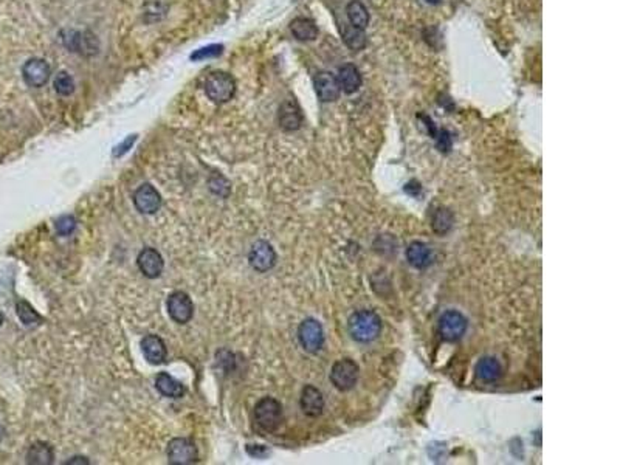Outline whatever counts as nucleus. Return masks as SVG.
<instances>
[{
  "label": "nucleus",
  "mask_w": 620,
  "mask_h": 465,
  "mask_svg": "<svg viewBox=\"0 0 620 465\" xmlns=\"http://www.w3.org/2000/svg\"><path fill=\"white\" fill-rule=\"evenodd\" d=\"M351 337L358 343H371L382 333V320L373 310H358L348 321Z\"/></svg>",
  "instance_id": "nucleus-1"
},
{
  "label": "nucleus",
  "mask_w": 620,
  "mask_h": 465,
  "mask_svg": "<svg viewBox=\"0 0 620 465\" xmlns=\"http://www.w3.org/2000/svg\"><path fill=\"white\" fill-rule=\"evenodd\" d=\"M205 92L208 98L218 105L228 102L236 93L235 78L225 72H213L205 81Z\"/></svg>",
  "instance_id": "nucleus-2"
},
{
  "label": "nucleus",
  "mask_w": 620,
  "mask_h": 465,
  "mask_svg": "<svg viewBox=\"0 0 620 465\" xmlns=\"http://www.w3.org/2000/svg\"><path fill=\"white\" fill-rule=\"evenodd\" d=\"M282 407L281 403L273 397H264L256 403L255 407V420L264 432L273 433L282 424Z\"/></svg>",
  "instance_id": "nucleus-3"
},
{
  "label": "nucleus",
  "mask_w": 620,
  "mask_h": 465,
  "mask_svg": "<svg viewBox=\"0 0 620 465\" xmlns=\"http://www.w3.org/2000/svg\"><path fill=\"white\" fill-rule=\"evenodd\" d=\"M360 368L354 360L341 358L331 369V382L340 391H349L358 382Z\"/></svg>",
  "instance_id": "nucleus-4"
},
{
  "label": "nucleus",
  "mask_w": 620,
  "mask_h": 465,
  "mask_svg": "<svg viewBox=\"0 0 620 465\" xmlns=\"http://www.w3.org/2000/svg\"><path fill=\"white\" fill-rule=\"evenodd\" d=\"M467 318H465L458 310H447L442 316L439 318V333L447 341H458L461 340L465 332H467Z\"/></svg>",
  "instance_id": "nucleus-5"
},
{
  "label": "nucleus",
  "mask_w": 620,
  "mask_h": 465,
  "mask_svg": "<svg viewBox=\"0 0 620 465\" xmlns=\"http://www.w3.org/2000/svg\"><path fill=\"white\" fill-rule=\"evenodd\" d=\"M168 461L172 465H189L199 461L196 444L188 437H176L168 445Z\"/></svg>",
  "instance_id": "nucleus-6"
},
{
  "label": "nucleus",
  "mask_w": 620,
  "mask_h": 465,
  "mask_svg": "<svg viewBox=\"0 0 620 465\" xmlns=\"http://www.w3.org/2000/svg\"><path fill=\"white\" fill-rule=\"evenodd\" d=\"M298 340L310 354L320 352L324 344V331L323 326L314 318H307L298 327Z\"/></svg>",
  "instance_id": "nucleus-7"
},
{
  "label": "nucleus",
  "mask_w": 620,
  "mask_h": 465,
  "mask_svg": "<svg viewBox=\"0 0 620 465\" xmlns=\"http://www.w3.org/2000/svg\"><path fill=\"white\" fill-rule=\"evenodd\" d=\"M248 262L253 270L265 273L272 270L277 264V252L267 240H257L250 250Z\"/></svg>",
  "instance_id": "nucleus-8"
},
{
  "label": "nucleus",
  "mask_w": 620,
  "mask_h": 465,
  "mask_svg": "<svg viewBox=\"0 0 620 465\" xmlns=\"http://www.w3.org/2000/svg\"><path fill=\"white\" fill-rule=\"evenodd\" d=\"M166 307L169 316L178 324H186L188 321H191L194 315V304L185 292H174V294H171Z\"/></svg>",
  "instance_id": "nucleus-9"
},
{
  "label": "nucleus",
  "mask_w": 620,
  "mask_h": 465,
  "mask_svg": "<svg viewBox=\"0 0 620 465\" xmlns=\"http://www.w3.org/2000/svg\"><path fill=\"white\" fill-rule=\"evenodd\" d=\"M134 205L141 214H155L161 206V196L151 183H143L134 193Z\"/></svg>",
  "instance_id": "nucleus-10"
},
{
  "label": "nucleus",
  "mask_w": 620,
  "mask_h": 465,
  "mask_svg": "<svg viewBox=\"0 0 620 465\" xmlns=\"http://www.w3.org/2000/svg\"><path fill=\"white\" fill-rule=\"evenodd\" d=\"M51 68L44 59L33 58L22 67V76L30 87H42L50 80Z\"/></svg>",
  "instance_id": "nucleus-11"
},
{
  "label": "nucleus",
  "mask_w": 620,
  "mask_h": 465,
  "mask_svg": "<svg viewBox=\"0 0 620 465\" xmlns=\"http://www.w3.org/2000/svg\"><path fill=\"white\" fill-rule=\"evenodd\" d=\"M314 85L318 98H320L323 102H332L335 100H338L341 89L337 76L333 73L331 72L316 73L314 78Z\"/></svg>",
  "instance_id": "nucleus-12"
},
{
  "label": "nucleus",
  "mask_w": 620,
  "mask_h": 465,
  "mask_svg": "<svg viewBox=\"0 0 620 465\" xmlns=\"http://www.w3.org/2000/svg\"><path fill=\"white\" fill-rule=\"evenodd\" d=\"M137 265L146 278H159L165 269V261L155 248H144L137 257Z\"/></svg>",
  "instance_id": "nucleus-13"
},
{
  "label": "nucleus",
  "mask_w": 620,
  "mask_h": 465,
  "mask_svg": "<svg viewBox=\"0 0 620 465\" xmlns=\"http://www.w3.org/2000/svg\"><path fill=\"white\" fill-rule=\"evenodd\" d=\"M299 405L301 410L306 416L309 417H318L323 415L324 411V395L323 392L318 390V388L307 385L303 388V392H301V399H299Z\"/></svg>",
  "instance_id": "nucleus-14"
},
{
  "label": "nucleus",
  "mask_w": 620,
  "mask_h": 465,
  "mask_svg": "<svg viewBox=\"0 0 620 465\" xmlns=\"http://www.w3.org/2000/svg\"><path fill=\"white\" fill-rule=\"evenodd\" d=\"M303 124V112L294 98L286 100L279 107V126L287 132L298 131Z\"/></svg>",
  "instance_id": "nucleus-15"
},
{
  "label": "nucleus",
  "mask_w": 620,
  "mask_h": 465,
  "mask_svg": "<svg viewBox=\"0 0 620 465\" xmlns=\"http://www.w3.org/2000/svg\"><path fill=\"white\" fill-rule=\"evenodd\" d=\"M141 349L144 358L151 365H161L166 360V344L157 335H146L141 340Z\"/></svg>",
  "instance_id": "nucleus-16"
},
{
  "label": "nucleus",
  "mask_w": 620,
  "mask_h": 465,
  "mask_svg": "<svg viewBox=\"0 0 620 465\" xmlns=\"http://www.w3.org/2000/svg\"><path fill=\"white\" fill-rule=\"evenodd\" d=\"M405 255H407V261L419 270L427 269V267H429L433 262L432 250H429V247L427 244L419 242V240L411 242L407 248V253Z\"/></svg>",
  "instance_id": "nucleus-17"
},
{
  "label": "nucleus",
  "mask_w": 620,
  "mask_h": 465,
  "mask_svg": "<svg viewBox=\"0 0 620 465\" xmlns=\"http://www.w3.org/2000/svg\"><path fill=\"white\" fill-rule=\"evenodd\" d=\"M475 374L481 382L493 383L503 374L501 363L495 357H482L475 368Z\"/></svg>",
  "instance_id": "nucleus-18"
},
{
  "label": "nucleus",
  "mask_w": 620,
  "mask_h": 465,
  "mask_svg": "<svg viewBox=\"0 0 620 465\" xmlns=\"http://www.w3.org/2000/svg\"><path fill=\"white\" fill-rule=\"evenodd\" d=\"M337 80L340 84V89L348 95L356 93L361 85V75L358 72V68L352 64H346L340 68Z\"/></svg>",
  "instance_id": "nucleus-19"
},
{
  "label": "nucleus",
  "mask_w": 620,
  "mask_h": 465,
  "mask_svg": "<svg viewBox=\"0 0 620 465\" xmlns=\"http://www.w3.org/2000/svg\"><path fill=\"white\" fill-rule=\"evenodd\" d=\"M155 386L157 390L165 395V397L171 399H180L185 394V388L174 377L169 375L168 373H160L155 377Z\"/></svg>",
  "instance_id": "nucleus-20"
},
{
  "label": "nucleus",
  "mask_w": 620,
  "mask_h": 465,
  "mask_svg": "<svg viewBox=\"0 0 620 465\" xmlns=\"http://www.w3.org/2000/svg\"><path fill=\"white\" fill-rule=\"evenodd\" d=\"M55 451L53 447L46 442H34L27 453V462L33 465H50L53 464Z\"/></svg>",
  "instance_id": "nucleus-21"
},
{
  "label": "nucleus",
  "mask_w": 620,
  "mask_h": 465,
  "mask_svg": "<svg viewBox=\"0 0 620 465\" xmlns=\"http://www.w3.org/2000/svg\"><path fill=\"white\" fill-rule=\"evenodd\" d=\"M290 31L294 34V38L303 42L314 41L318 36V27L312 19H307V17H298V19L292 22Z\"/></svg>",
  "instance_id": "nucleus-22"
},
{
  "label": "nucleus",
  "mask_w": 620,
  "mask_h": 465,
  "mask_svg": "<svg viewBox=\"0 0 620 465\" xmlns=\"http://www.w3.org/2000/svg\"><path fill=\"white\" fill-rule=\"evenodd\" d=\"M348 11V17L351 21V25L356 28L365 30L369 23V13L366 10V6L358 2V0H352V2L348 5L346 8Z\"/></svg>",
  "instance_id": "nucleus-23"
},
{
  "label": "nucleus",
  "mask_w": 620,
  "mask_h": 465,
  "mask_svg": "<svg viewBox=\"0 0 620 465\" xmlns=\"http://www.w3.org/2000/svg\"><path fill=\"white\" fill-rule=\"evenodd\" d=\"M453 223H454V216L449 208L441 206V208H437L434 211L432 227L436 235H441V236L447 235V232L453 228Z\"/></svg>",
  "instance_id": "nucleus-24"
},
{
  "label": "nucleus",
  "mask_w": 620,
  "mask_h": 465,
  "mask_svg": "<svg viewBox=\"0 0 620 465\" xmlns=\"http://www.w3.org/2000/svg\"><path fill=\"white\" fill-rule=\"evenodd\" d=\"M341 34H343L344 44H346L351 50L360 51L366 47V34L363 30L356 28L351 25L348 28H341Z\"/></svg>",
  "instance_id": "nucleus-25"
},
{
  "label": "nucleus",
  "mask_w": 620,
  "mask_h": 465,
  "mask_svg": "<svg viewBox=\"0 0 620 465\" xmlns=\"http://www.w3.org/2000/svg\"><path fill=\"white\" fill-rule=\"evenodd\" d=\"M16 310H17V316H19V320L27 327L38 326L42 323V316L33 309V306L30 303H27V301H19V303L16 304Z\"/></svg>",
  "instance_id": "nucleus-26"
},
{
  "label": "nucleus",
  "mask_w": 620,
  "mask_h": 465,
  "mask_svg": "<svg viewBox=\"0 0 620 465\" xmlns=\"http://www.w3.org/2000/svg\"><path fill=\"white\" fill-rule=\"evenodd\" d=\"M55 90L63 95V97H68L75 92V81L73 78L67 72H59L55 78Z\"/></svg>",
  "instance_id": "nucleus-27"
},
{
  "label": "nucleus",
  "mask_w": 620,
  "mask_h": 465,
  "mask_svg": "<svg viewBox=\"0 0 620 465\" xmlns=\"http://www.w3.org/2000/svg\"><path fill=\"white\" fill-rule=\"evenodd\" d=\"M222 51H223V46L211 44L208 47H202L199 50H196L194 53L191 55V59L193 61H205V59L218 58L219 55H222Z\"/></svg>",
  "instance_id": "nucleus-28"
},
{
  "label": "nucleus",
  "mask_w": 620,
  "mask_h": 465,
  "mask_svg": "<svg viewBox=\"0 0 620 465\" xmlns=\"http://www.w3.org/2000/svg\"><path fill=\"white\" fill-rule=\"evenodd\" d=\"M76 228V219L73 216H63L56 220V231L61 236H70Z\"/></svg>",
  "instance_id": "nucleus-29"
},
{
  "label": "nucleus",
  "mask_w": 620,
  "mask_h": 465,
  "mask_svg": "<svg viewBox=\"0 0 620 465\" xmlns=\"http://www.w3.org/2000/svg\"><path fill=\"white\" fill-rule=\"evenodd\" d=\"M135 141H137V135H129L122 144L117 146L115 151H114V157H122V155H124L129 149L132 148Z\"/></svg>",
  "instance_id": "nucleus-30"
},
{
  "label": "nucleus",
  "mask_w": 620,
  "mask_h": 465,
  "mask_svg": "<svg viewBox=\"0 0 620 465\" xmlns=\"http://www.w3.org/2000/svg\"><path fill=\"white\" fill-rule=\"evenodd\" d=\"M247 451L250 456H253V458H264V456H267V453H269L262 445H248Z\"/></svg>",
  "instance_id": "nucleus-31"
},
{
  "label": "nucleus",
  "mask_w": 620,
  "mask_h": 465,
  "mask_svg": "<svg viewBox=\"0 0 620 465\" xmlns=\"http://www.w3.org/2000/svg\"><path fill=\"white\" fill-rule=\"evenodd\" d=\"M73 464H89V461L85 458H73L67 462V465H73Z\"/></svg>",
  "instance_id": "nucleus-32"
},
{
  "label": "nucleus",
  "mask_w": 620,
  "mask_h": 465,
  "mask_svg": "<svg viewBox=\"0 0 620 465\" xmlns=\"http://www.w3.org/2000/svg\"><path fill=\"white\" fill-rule=\"evenodd\" d=\"M427 2H428V4H437L439 0H427Z\"/></svg>",
  "instance_id": "nucleus-33"
},
{
  "label": "nucleus",
  "mask_w": 620,
  "mask_h": 465,
  "mask_svg": "<svg viewBox=\"0 0 620 465\" xmlns=\"http://www.w3.org/2000/svg\"><path fill=\"white\" fill-rule=\"evenodd\" d=\"M2 323H4V316H2V314H0V326H2Z\"/></svg>",
  "instance_id": "nucleus-34"
}]
</instances>
